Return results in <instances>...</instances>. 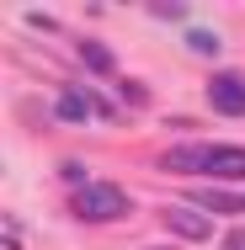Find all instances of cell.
Returning <instances> with one entry per match:
<instances>
[{"mask_svg": "<svg viewBox=\"0 0 245 250\" xmlns=\"http://www.w3.org/2000/svg\"><path fill=\"white\" fill-rule=\"evenodd\" d=\"M224 250H245V234H229V240H224Z\"/></svg>", "mask_w": 245, "mask_h": 250, "instance_id": "9", "label": "cell"}, {"mask_svg": "<svg viewBox=\"0 0 245 250\" xmlns=\"http://www.w3.org/2000/svg\"><path fill=\"white\" fill-rule=\"evenodd\" d=\"M69 208H75V218H86V224H112V218H123L134 202H128V192H123L117 181H86V187H75Z\"/></svg>", "mask_w": 245, "mask_h": 250, "instance_id": "1", "label": "cell"}, {"mask_svg": "<svg viewBox=\"0 0 245 250\" xmlns=\"http://www.w3.org/2000/svg\"><path fill=\"white\" fill-rule=\"evenodd\" d=\"M80 59H86V69H96V75H117L112 48H107V43H96V38H86V43H80Z\"/></svg>", "mask_w": 245, "mask_h": 250, "instance_id": "7", "label": "cell"}, {"mask_svg": "<svg viewBox=\"0 0 245 250\" xmlns=\"http://www.w3.org/2000/svg\"><path fill=\"white\" fill-rule=\"evenodd\" d=\"M155 250H181V245H155Z\"/></svg>", "mask_w": 245, "mask_h": 250, "instance_id": "10", "label": "cell"}, {"mask_svg": "<svg viewBox=\"0 0 245 250\" xmlns=\"http://www.w3.org/2000/svg\"><path fill=\"white\" fill-rule=\"evenodd\" d=\"M165 229L181 234V240H208V234H213L208 213H192V208H165Z\"/></svg>", "mask_w": 245, "mask_h": 250, "instance_id": "4", "label": "cell"}, {"mask_svg": "<svg viewBox=\"0 0 245 250\" xmlns=\"http://www.w3.org/2000/svg\"><path fill=\"white\" fill-rule=\"evenodd\" d=\"M208 106L219 117H245V75L240 69H224L208 80Z\"/></svg>", "mask_w": 245, "mask_h": 250, "instance_id": "3", "label": "cell"}, {"mask_svg": "<svg viewBox=\"0 0 245 250\" xmlns=\"http://www.w3.org/2000/svg\"><path fill=\"white\" fill-rule=\"evenodd\" d=\"M91 112H96V96H86V91H64L59 96V117L64 123H86Z\"/></svg>", "mask_w": 245, "mask_h": 250, "instance_id": "6", "label": "cell"}, {"mask_svg": "<svg viewBox=\"0 0 245 250\" xmlns=\"http://www.w3.org/2000/svg\"><path fill=\"white\" fill-rule=\"evenodd\" d=\"M187 202H197L202 213H229V218H245V197H240V192H224V187H208V192H192Z\"/></svg>", "mask_w": 245, "mask_h": 250, "instance_id": "5", "label": "cell"}, {"mask_svg": "<svg viewBox=\"0 0 245 250\" xmlns=\"http://www.w3.org/2000/svg\"><path fill=\"white\" fill-rule=\"evenodd\" d=\"M197 170L219 181H245V149L240 144H197Z\"/></svg>", "mask_w": 245, "mask_h": 250, "instance_id": "2", "label": "cell"}, {"mask_svg": "<svg viewBox=\"0 0 245 250\" xmlns=\"http://www.w3.org/2000/svg\"><path fill=\"white\" fill-rule=\"evenodd\" d=\"M187 43H192L197 53H213V48H219V38H213V32H202V27H197V32H187Z\"/></svg>", "mask_w": 245, "mask_h": 250, "instance_id": "8", "label": "cell"}]
</instances>
